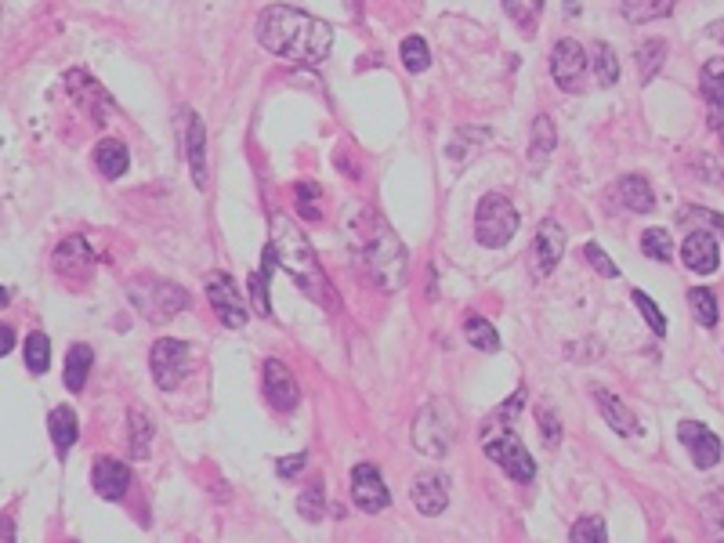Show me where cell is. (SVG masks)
Listing matches in <instances>:
<instances>
[{
    "mask_svg": "<svg viewBox=\"0 0 724 543\" xmlns=\"http://www.w3.org/2000/svg\"><path fill=\"white\" fill-rule=\"evenodd\" d=\"M258 40L272 51V55L286 58V62H297V66H319V62L330 55L334 29L326 26L323 19L308 15V11L276 4V8L261 11Z\"/></svg>",
    "mask_w": 724,
    "mask_h": 543,
    "instance_id": "cell-1",
    "label": "cell"
},
{
    "mask_svg": "<svg viewBox=\"0 0 724 543\" xmlns=\"http://www.w3.org/2000/svg\"><path fill=\"white\" fill-rule=\"evenodd\" d=\"M272 250H276V261L286 276L294 279L301 290H305L312 301L319 305H334V290H330V279H326L323 265L315 258L312 243L294 221L286 214H272Z\"/></svg>",
    "mask_w": 724,
    "mask_h": 543,
    "instance_id": "cell-2",
    "label": "cell"
},
{
    "mask_svg": "<svg viewBox=\"0 0 724 543\" xmlns=\"http://www.w3.org/2000/svg\"><path fill=\"white\" fill-rule=\"evenodd\" d=\"M359 247H362V261H366V272L370 279L381 290H399L406 283V247H402V239L388 229V221L381 218H362V236H359Z\"/></svg>",
    "mask_w": 724,
    "mask_h": 543,
    "instance_id": "cell-3",
    "label": "cell"
},
{
    "mask_svg": "<svg viewBox=\"0 0 724 543\" xmlns=\"http://www.w3.org/2000/svg\"><path fill=\"white\" fill-rule=\"evenodd\" d=\"M515 232H518L515 203L507 200V196H500V192L482 196V203H478V210H475V239L478 243L489 247V250H500L515 239Z\"/></svg>",
    "mask_w": 724,
    "mask_h": 543,
    "instance_id": "cell-4",
    "label": "cell"
},
{
    "mask_svg": "<svg viewBox=\"0 0 724 543\" xmlns=\"http://www.w3.org/2000/svg\"><path fill=\"white\" fill-rule=\"evenodd\" d=\"M127 290H131V305L138 308L145 319H153V323L171 319L181 308H189V294H185L181 286L167 283V279H153V276L134 279Z\"/></svg>",
    "mask_w": 724,
    "mask_h": 543,
    "instance_id": "cell-5",
    "label": "cell"
},
{
    "mask_svg": "<svg viewBox=\"0 0 724 543\" xmlns=\"http://www.w3.org/2000/svg\"><path fill=\"white\" fill-rule=\"evenodd\" d=\"M453 435H457V417L453 410H446V402H431L413 420V446L428 457H442Z\"/></svg>",
    "mask_w": 724,
    "mask_h": 543,
    "instance_id": "cell-6",
    "label": "cell"
},
{
    "mask_svg": "<svg viewBox=\"0 0 724 543\" xmlns=\"http://www.w3.org/2000/svg\"><path fill=\"white\" fill-rule=\"evenodd\" d=\"M149 366H153V381L163 391H174L192 366V348L178 337H160L149 352Z\"/></svg>",
    "mask_w": 724,
    "mask_h": 543,
    "instance_id": "cell-7",
    "label": "cell"
},
{
    "mask_svg": "<svg viewBox=\"0 0 724 543\" xmlns=\"http://www.w3.org/2000/svg\"><path fill=\"white\" fill-rule=\"evenodd\" d=\"M203 290H207V301L214 305L221 323L232 326V330L247 326L250 308H247V301H243V294L236 290V283H232L225 272H210V276L203 279Z\"/></svg>",
    "mask_w": 724,
    "mask_h": 543,
    "instance_id": "cell-8",
    "label": "cell"
},
{
    "mask_svg": "<svg viewBox=\"0 0 724 543\" xmlns=\"http://www.w3.org/2000/svg\"><path fill=\"white\" fill-rule=\"evenodd\" d=\"M486 457L504 467L507 475L518 478V482H533L536 478V460L529 457V449L522 446V439H518L515 431L493 435V439L486 442Z\"/></svg>",
    "mask_w": 724,
    "mask_h": 543,
    "instance_id": "cell-9",
    "label": "cell"
},
{
    "mask_svg": "<svg viewBox=\"0 0 724 543\" xmlns=\"http://www.w3.org/2000/svg\"><path fill=\"white\" fill-rule=\"evenodd\" d=\"M551 77L562 91H580L583 77H587V55L576 40H558L551 51Z\"/></svg>",
    "mask_w": 724,
    "mask_h": 543,
    "instance_id": "cell-10",
    "label": "cell"
},
{
    "mask_svg": "<svg viewBox=\"0 0 724 543\" xmlns=\"http://www.w3.org/2000/svg\"><path fill=\"white\" fill-rule=\"evenodd\" d=\"M352 500L359 511H366V515H377V511H384V507L391 504V493H388V486H384L377 464L352 467Z\"/></svg>",
    "mask_w": 724,
    "mask_h": 543,
    "instance_id": "cell-11",
    "label": "cell"
},
{
    "mask_svg": "<svg viewBox=\"0 0 724 543\" xmlns=\"http://www.w3.org/2000/svg\"><path fill=\"white\" fill-rule=\"evenodd\" d=\"M410 496H413V507H417L420 515H428V518H435V515H442L449 507V475L446 471H420L417 478H413V486H410Z\"/></svg>",
    "mask_w": 724,
    "mask_h": 543,
    "instance_id": "cell-12",
    "label": "cell"
},
{
    "mask_svg": "<svg viewBox=\"0 0 724 543\" xmlns=\"http://www.w3.org/2000/svg\"><path fill=\"white\" fill-rule=\"evenodd\" d=\"M677 439L685 442V449L692 453V464H696L699 471L717 467V460H721V439H717L706 424H699V420H681V424H677Z\"/></svg>",
    "mask_w": 724,
    "mask_h": 543,
    "instance_id": "cell-13",
    "label": "cell"
},
{
    "mask_svg": "<svg viewBox=\"0 0 724 543\" xmlns=\"http://www.w3.org/2000/svg\"><path fill=\"white\" fill-rule=\"evenodd\" d=\"M562 254H565L562 225L554 218L540 221V229H536V239H533V272L536 276H551L554 265L562 261Z\"/></svg>",
    "mask_w": 724,
    "mask_h": 543,
    "instance_id": "cell-14",
    "label": "cell"
},
{
    "mask_svg": "<svg viewBox=\"0 0 724 543\" xmlns=\"http://www.w3.org/2000/svg\"><path fill=\"white\" fill-rule=\"evenodd\" d=\"M265 399L283 413L294 410L297 399H301V388H297L294 373H290L286 362H279V359L265 362Z\"/></svg>",
    "mask_w": 724,
    "mask_h": 543,
    "instance_id": "cell-15",
    "label": "cell"
},
{
    "mask_svg": "<svg viewBox=\"0 0 724 543\" xmlns=\"http://www.w3.org/2000/svg\"><path fill=\"white\" fill-rule=\"evenodd\" d=\"M181 120H185V160H189V171L196 189H207V131H203V120L189 109H181Z\"/></svg>",
    "mask_w": 724,
    "mask_h": 543,
    "instance_id": "cell-16",
    "label": "cell"
},
{
    "mask_svg": "<svg viewBox=\"0 0 724 543\" xmlns=\"http://www.w3.org/2000/svg\"><path fill=\"white\" fill-rule=\"evenodd\" d=\"M91 482H95V493L102 500H120L131 486V467L124 460H113V457H98L95 460V471H91Z\"/></svg>",
    "mask_w": 724,
    "mask_h": 543,
    "instance_id": "cell-17",
    "label": "cell"
},
{
    "mask_svg": "<svg viewBox=\"0 0 724 543\" xmlns=\"http://www.w3.org/2000/svg\"><path fill=\"white\" fill-rule=\"evenodd\" d=\"M66 84L73 87V98H77V102L84 105L87 113L95 116V124H105V120H109V113H113V102H109V95H105V91L95 84V80L87 77L84 69L69 73Z\"/></svg>",
    "mask_w": 724,
    "mask_h": 543,
    "instance_id": "cell-18",
    "label": "cell"
},
{
    "mask_svg": "<svg viewBox=\"0 0 724 543\" xmlns=\"http://www.w3.org/2000/svg\"><path fill=\"white\" fill-rule=\"evenodd\" d=\"M681 258L692 272L699 276H710L717 265H721V247H717V239L710 232H692L685 239V247H681Z\"/></svg>",
    "mask_w": 724,
    "mask_h": 543,
    "instance_id": "cell-19",
    "label": "cell"
},
{
    "mask_svg": "<svg viewBox=\"0 0 724 543\" xmlns=\"http://www.w3.org/2000/svg\"><path fill=\"white\" fill-rule=\"evenodd\" d=\"M699 87H703V98L710 105V124L724 127V58H710L699 73Z\"/></svg>",
    "mask_w": 724,
    "mask_h": 543,
    "instance_id": "cell-20",
    "label": "cell"
},
{
    "mask_svg": "<svg viewBox=\"0 0 724 543\" xmlns=\"http://www.w3.org/2000/svg\"><path fill=\"white\" fill-rule=\"evenodd\" d=\"M91 265H95V258H91V247H87L84 236H66L62 243H58L55 268L62 272V276H87Z\"/></svg>",
    "mask_w": 724,
    "mask_h": 543,
    "instance_id": "cell-21",
    "label": "cell"
},
{
    "mask_svg": "<svg viewBox=\"0 0 724 543\" xmlns=\"http://www.w3.org/2000/svg\"><path fill=\"white\" fill-rule=\"evenodd\" d=\"M594 402H598V410H601V417L609 420V428L616 431V435H627V439H634L641 431V424H638V417L623 406L616 395H609V391H594Z\"/></svg>",
    "mask_w": 724,
    "mask_h": 543,
    "instance_id": "cell-22",
    "label": "cell"
},
{
    "mask_svg": "<svg viewBox=\"0 0 724 543\" xmlns=\"http://www.w3.org/2000/svg\"><path fill=\"white\" fill-rule=\"evenodd\" d=\"M612 196L623 203V207L638 210V214H648V210L656 207V196H652V185H648L641 174H627V178L616 181V189Z\"/></svg>",
    "mask_w": 724,
    "mask_h": 543,
    "instance_id": "cell-23",
    "label": "cell"
},
{
    "mask_svg": "<svg viewBox=\"0 0 724 543\" xmlns=\"http://www.w3.org/2000/svg\"><path fill=\"white\" fill-rule=\"evenodd\" d=\"M48 431H51V442H55V453L58 457H66L80 435L77 413L69 410V406H55V410L48 413Z\"/></svg>",
    "mask_w": 724,
    "mask_h": 543,
    "instance_id": "cell-24",
    "label": "cell"
},
{
    "mask_svg": "<svg viewBox=\"0 0 724 543\" xmlns=\"http://www.w3.org/2000/svg\"><path fill=\"white\" fill-rule=\"evenodd\" d=\"M127 446H131V457L134 460H145L149 457V449H153V439H156V424L153 417L142 410V406H134L131 413H127Z\"/></svg>",
    "mask_w": 724,
    "mask_h": 543,
    "instance_id": "cell-25",
    "label": "cell"
},
{
    "mask_svg": "<svg viewBox=\"0 0 724 543\" xmlns=\"http://www.w3.org/2000/svg\"><path fill=\"white\" fill-rule=\"evenodd\" d=\"M554 142H558V131H554V120L547 113H540L533 120V134H529V163H533V171L547 167L554 153Z\"/></svg>",
    "mask_w": 724,
    "mask_h": 543,
    "instance_id": "cell-26",
    "label": "cell"
},
{
    "mask_svg": "<svg viewBox=\"0 0 724 543\" xmlns=\"http://www.w3.org/2000/svg\"><path fill=\"white\" fill-rule=\"evenodd\" d=\"M95 163H98V171H102L105 178H120V174L127 171V163H131V156H127L124 142H116V138H102V142L95 145Z\"/></svg>",
    "mask_w": 724,
    "mask_h": 543,
    "instance_id": "cell-27",
    "label": "cell"
},
{
    "mask_svg": "<svg viewBox=\"0 0 724 543\" xmlns=\"http://www.w3.org/2000/svg\"><path fill=\"white\" fill-rule=\"evenodd\" d=\"M91 362H95V352H91L87 344H73V348H69V355H66V388L69 391H84Z\"/></svg>",
    "mask_w": 724,
    "mask_h": 543,
    "instance_id": "cell-28",
    "label": "cell"
},
{
    "mask_svg": "<svg viewBox=\"0 0 724 543\" xmlns=\"http://www.w3.org/2000/svg\"><path fill=\"white\" fill-rule=\"evenodd\" d=\"M464 337H467L471 348H478V352H496V348H500V334H496V326L489 323V319H482V315H467Z\"/></svg>",
    "mask_w": 724,
    "mask_h": 543,
    "instance_id": "cell-29",
    "label": "cell"
},
{
    "mask_svg": "<svg viewBox=\"0 0 724 543\" xmlns=\"http://www.w3.org/2000/svg\"><path fill=\"white\" fill-rule=\"evenodd\" d=\"M22 355H26V370L29 373H48V366H51V341H48V334L33 330V334L26 337V344H22Z\"/></svg>",
    "mask_w": 724,
    "mask_h": 543,
    "instance_id": "cell-30",
    "label": "cell"
},
{
    "mask_svg": "<svg viewBox=\"0 0 724 543\" xmlns=\"http://www.w3.org/2000/svg\"><path fill=\"white\" fill-rule=\"evenodd\" d=\"M663 62H667V44L663 40H645L638 48V73H641V84H648V80L656 77L659 69H663Z\"/></svg>",
    "mask_w": 724,
    "mask_h": 543,
    "instance_id": "cell-31",
    "label": "cell"
},
{
    "mask_svg": "<svg viewBox=\"0 0 724 543\" xmlns=\"http://www.w3.org/2000/svg\"><path fill=\"white\" fill-rule=\"evenodd\" d=\"M297 511H301V518H308V522H323V511H326L323 478H312V486L297 496Z\"/></svg>",
    "mask_w": 724,
    "mask_h": 543,
    "instance_id": "cell-32",
    "label": "cell"
},
{
    "mask_svg": "<svg viewBox=\"0 0 724 543\" xmlns=\"http://www.w3.org/2000/svg\"><path fill=\"white\" fill-rule=\"evenodd\" d=\"M688 305H692V312H696V319L706 326V330H710V326H717V297H714V290H706V286L688 290Z\"/></svg>",
    "mask_w": 724,
    "mask_h": 543,
    "instance_id": "cell-33",
    "label": "cell"
},
{
    "mask_svg": "<svg viewBox=\"0 0 724 543\" xmlns=\"http://www.w3.org/2000/svg\"><path fill=\"white\" fill-rule=\"evenodd\" d=\"M399 55H402V66L410 69V73H424V69L431 66V51L428 44H424V37H406Z\"/></svg>",
    "mask_w": 724,
    "mask_h": 543,
    "instance_id": "cell-34",
    "label": "cell"
},
{
    "mask_svg": "<svg viewBox=\"0 0 724 543\" xmlns=\"http://www.w3.org/2000/svg\"><path fill=\"white\" fill-rule=\"evenodd\" d=\"M594 73H598L601 87H612L620 80V62H616V51L609 44H594Z\"/></svg>",
    "mask_w": 724,
    "mask_h": 543,
    "instance_id": "cell-35",
    "label": "cell"
},
{
    "mask_svg": "<svg viewBox=\"0 0 724 543\" xmlns=\"http://www.w3.org/2000/svg\"><path fill=\"white\" fill-rule=\"evenodd\" d=\"M641 250H645L648 258L670 261L674 258V239H670L667 229H645L641 232Z\"/></svg>",
    "mask_w": 724,
    "mask_h": 543,
    "instance_id": "cell-36",
    "label": "cell"
},
{
    "mask_svg": "<svg viewBox=\"0 0 724 543\" xmlns=\"http://www.w3.org/2000/svg\"><path fill=\"white\" fill-rule=\"evenodd\" d=\"M674 4L670 0H641V4H623V15L630 22H652V19H667Z\"/></svg>",
    "mask_w": 724,
    "mask_h": 543,
    "instance_id": "cell-37",
    "label": "cell"
},
{
    "mask_svg": "<svg viewBox=\"0 0 724 543\" xmlns=\"http://www.w3.org/2000/svg\"><path fill=\"white\" fill-rule=\"evenodd\" d=\"M569 540L572 543H609V529H605V522H601V518L587 515V518H580V522L572 525Z\"/></svg>",
    "mask_w": 724,
    "mask_h": 543,
    "instance_id": "cell-38",
    "label": "cell"
},
{
    "mask_svg": "<svg viewBox=\"0 0 724 543\" xmlns=\"http://www.w3.org/2000/svg\"><path fill=\"white\" fill-rule=\"evenodd\" d=\"M634 305H638V312L645 315V323L652 326V334H659V337L667 334V315L659 312L656 301H652L645 290H634Z\"/></svg>",
    "mask_w": 724,
    "mask_h": 543,
    "instance_id": "cell-39",
    "label": "cell"
},
{
    "mask_svg": "<svg viewBox=\"0 0 724 543\" xmlns=\"http://www.w3.org/2000/svg\"><path fill=\"white\" fill-rule=\"evenodd\" d=\"M536 424H540V439L551 449L562 442V420H558L554 406H540V410H536Z\"/></svg>",
    "mask_w": 724,
    "mask_h": 543,
    "instance_id": "cell-40",
    "label": "cell"
},
{
    "mask_svg": "<svg viewBox=\"0 0 724 543\" xmlns=\"http://www.w3.org/2000/svg\"><path fill=\"white\" fill-rule=\"evenodd\" d=\"M504 8H507V15L525 29V33H533L536 22H540V15H543V4H529V0H522V4H504Z\"/></svg>",
    "mask_w": 724,
    "mask_h": 543,
    "instance_id": "cell-41",
    "label": "cell"
},
{
    "mask_svg": "<svg viewBox=\"0 0 724 543\" xmlns=\"http://www.w3.org/2000/svg\"><path fill=\"white\" fill-rule=\"evenodd\" d=\"M294 196H297V207H301V214H308L312 221H319V207H315V200H319V185L315 181H301L294 189Z\"/></svg>",
    "mask_w": 724,
    "mask_h": 543,
    "instance_id": "cell-42",
    "label": "cell"
},
{
    "mask_svg": "<svg viewBox=\"0 0 724 543\" xmlns=\"http://www.w3.org/2000/svg\"><path fill=\"white\" fill-rule=\"evenodd\" d=\"M583 258L591 261V265L598 268L601 276H609V279H616V276H620V268L612 265V258H609V254H605V250L598 247V243H587V247H583Z\"/></svg>",
    "mask_w": 724,
    "mask_h": 543,
    "instance_id": "cell-43",
    "label": "cell"
},
{
    "mask_svg": "<svg viewBox=\"0 0 724 543\" xmlns=\"http://www.w3.org/2000/svg\"><path fill=\"white\" fill-rule=\"evenodd\" d=\"M250 297H254V308L261 315H272V301H268V276L265 272H254L250 276Z\"/></svg>",
    "mask_w": 724,
    "mask_h": 543,
    "instance_id": "cell-44",
    "label": "cell"
},
{
    "mask_svg": "<svg viewBox=\"0 0 724 543\" xmlns=\"http://www.w3.org/2000/svg\"><path fill=\"white\" fill-rule=\"evenodd\" d=\"M308 464V453H294V457H279L276 460V475L279 478H294L301 467Z\"/></svg>",
    "mask_w": 724,
    "mask_h": 543,
    "instance_id": "cell-45",
    "label": "cell"
},
{
    "mask_svg": "<svg viewBox=\"0 0 724 543\" xmlns=\"http://www.w3.org/2000/svg\"><path fill=\"white\" fill-rule=\"evenodd\" d=\"M522 402H525V388H518V391H515V399H507L504 406H496L493 417H496V420H511L518 410H522Z\"/></svg>",
    "mask_w": 724,
    "mask_h": 543,
    "instance_id": "cell-46",
    "label": "cell"
},
{
    "mask_svg": "<svg viewBox=\"0 0 724 543\" xmlns=\"http://www.w3.org/2000/svg\"><path fill=\"white\" fill-rule=\"evenodd\" d=\"M11 348H15V330L0 323V359H4V355H8Z\"/></svg>",
    "mask_w": 724,
    "mask_h": 543,
    "instance_id": "cell-47",
    "label": "cell"
},
{
    "mask_svg": "<svg viewBox=\"0 0 724 543\" xmlns=\"http://www.w3.org/2000/svg\"><path fill=\"white\" fill-rule=\"evenodd\" d=\"M0 543H15V525L8 515H0Z\"/></svg>",
    "mask_w": 724,
    "mask_h": 543,
    "instance_id": "cell-48",
    "label": "cell"
},
{
    "mask_svg": "<svg viewBox=\"0 0 724 543\" xmlns=\"http://www.w3.org/2000/svg\"><path fill=\"white\" fill-rule=\"evenodd\" d=\"M710 37L724 40V19H721V22H714V26H710Z\"/></svg>",
    "mask_w": 724,
    "mask_h": 543,
    "instance_id": "cell-49",
    "label": "cell"
},
{
    "mask_svg": "<svg viewBox=\"0 0 724 543\" xmlns=\"http://www.w3.org/2000/svg\"><path fill=\"white\" fill-rule=\"evenodd\" d=\"M0 308H8V290L0 286Z\"/></svg>",
    "mask_w": 724,
    "mask_h": 543,
    "instance_id": "cell-50",
    "label": "cell"
},
{
    "mask_svg": "<svg viewBox=\"0 0 724 543\" xmlns=\"http://www.w3.org/2000/svg\"><path fill=\"white\" fill-rule=\"evenodd\" d=\"M721 142H724V127H721Z\"/></svg>",
    "mask_w": 724,
    "mask_h": 543,
    "instance_id": "cell-51",
    "label": "cell"
}]
</instances>
